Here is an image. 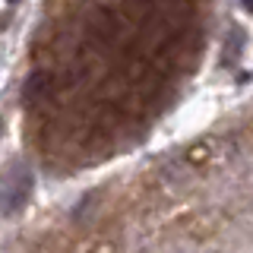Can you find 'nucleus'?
<instances>
[{"label": "nucleus", "mask_w": 253, "mask_h": 253, "mask_svg": "<svg viewBox=\"0 0 253 253\" xmlns=\"http://www.w3.org/2000/svg\"><path fill=\"white\" fill-rule=\"evenodd\" d=\"M244 6H247V10L253 13V0H244Z\"/></svg>", "instance_id": "nucleus-1"}, {"label": "nucleus", "mask_w": 253, "mask_h": 253, "mask_svg": "<svg viewBox=\"0 0 253 253\" xmlns=\"http://www.w3.org/2000/svg\"><path fill=\"white\" fill-rule=\"evenodd\" d=\"M6 3H10V6H16V3H19V0H6Z\"/></svg>", "instance_id": "nucleus-2"}]
</instances>
